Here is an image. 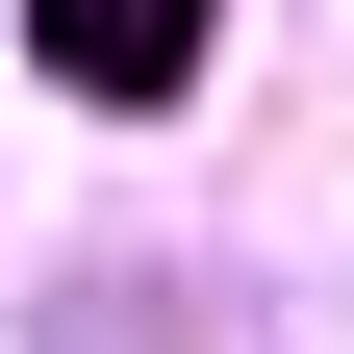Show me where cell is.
<instances>
[{"mask_svg":"<svg viewBox=\"0 0 354 354\" xmlns=\"http://www.w3.org/2000/svg\"><path fill=\"white\" fill-rule=\"evenodd\" d=\"M203 26H228V0H26V76H51V102H177Z\"/></svg>","mask_w":354,"mask_h":354,"instance_id":"6da1fadb","label":"cell"}]
</instances>
